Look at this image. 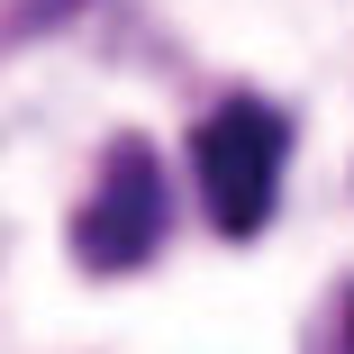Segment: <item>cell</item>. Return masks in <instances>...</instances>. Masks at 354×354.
I'll list each match as a JSON object with an SVG mask.
<instances>
[{
    "label": "cell",
    "mask_w": 354,
    "mask_h": 354,
    "mask_svg": "<svg viewBox=\"0 0 354 354\" xmlns=\"http://www.w3.org/2000/svg\"><path fill=\"white\" fill-rule=\"evenodd\" d=\"M64 10H73V0H37V10H28V28H46V19H64Z\"/></svg>",
    "instance_id": "3"
},
{
    "label": "cell",
    "mask_w": 354,
    "mask_h": 354,
    "mask_svg": "<svg viewBox=\"0 0 354 354\" xmlns=\"http://www.w3.org/2000/svg\"><path fill=\"white\" fill-rule=\"evenodd\" d=\"M200 164V200L218 236H263L272 200H281V164H291V118L272 100H218L191 136Z\"/></svg>",
    "instance_id": "1"
},
{
    "label": "cell",
    "mask_w": 354,
    "mask_h": 354,
    "mask_svg": "<svg viewBox=\"0 0 354 354\" xmlns=\"http://www.w3.org/2000/svg\"><path fill=\"white\" fill-rule=\"evenodd\" d=\"M155 245H164V164H155V146L118 136L100 155L82 218H73V263L82 272H136Z\"/></svg>",
    "instance_id": "2"
},
{
    "label": "cell",
    "mask_w": 354,
    "mask_h": 354,
    "mask_svg": "<svg viewBox=\"0 0 354 354\" xmlns=\"http://www.w3.org/2000/svg\"><path fill=\"white\" fill-rule=\"evenodd\" d=\"M345 354H354V300H345Z\"/></svg>",
    "instance_id": "4"
}]
</instances>
